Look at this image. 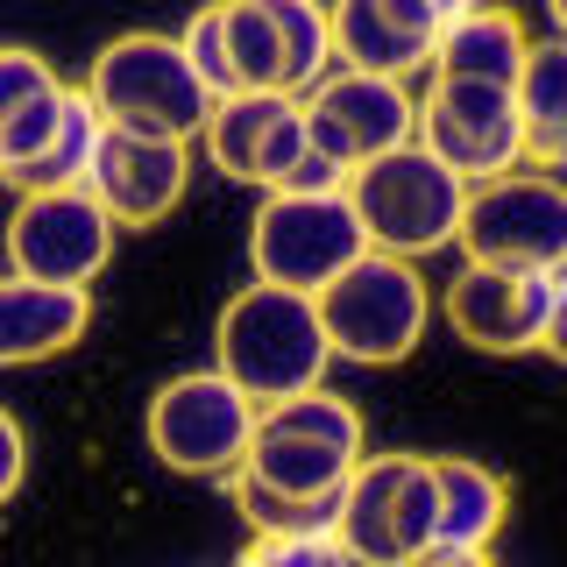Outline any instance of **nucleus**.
<instances>
[{
	"label": "nucleus",
	"mask_w": 567,
	"mask_h": 567,
	"mask_svg": "<svg viewBox=\"0 0 567 567\" xmlns=\"http://www.w3.org/2000/svg\"><path fill=\"white\" fill-rule=\"evenodd\" d=\"M58 71H50V58H35V50L22 43H0V121L8 114H22L29 100H43V93H58Z\"/></svg>",
	"instance_id": "26"
},
{
	"label": "nucleus",
	"mask_w": 567,
	"mask_h": 567,
	"mask_svg": "<svg viewBox=\"0 0 567 567\" xmlns=\"http://www.w3.org/2000/svg\"><path fill=\"white\" fill-rule=\"evenodd\" d=\"M404 567H489V554H475V546H425Z\"/></svg>",
	"instance_id": "29"
},
{
	"label": "nucleus",
	"mask_w": 567,
	"mask_h": 567,
	"mask_svg": "<svg viewBox=\"0 0 567 567\" xmlns=\"http://www.w3.org/2000/svg\"><path fill=\"white\" fill-rule=\"evenodd\" d=\"M248 440H256V404H248L227 377H213V369L171 377L150 398V454L164 461L171 475L227 483V475L241 468Z\"/></svg>",
	"instance_id": "9"
},
{
	"label": "nucleus",
	"mask_w": 567,
	"mask_h": 567,
	"mask_svg": "<svg viewBox=\"0 0 567 567\" xmlns=\"http://www.w3.org/2000/svg\"><path fill=\"white\" fill-rule=\"evenodd\" d=\"M560 306H567V270H483L461 262L440 312L475 354H560Z\"/></svg>",
	"instance_id": "7"
},
{
	"label": "nucleus",
	"mask_w": 567,
	"mask_h": 567,
	"mask_svg": "<svg viewBox=\"0 0 567 567\" xmlns=\"http://www.w3.org/2000/svg\"><path fill=\"white\" fill-rule=\"evenodd\" d=\"M532 35L518 22V8H489L475 0L468 14L440 22V43H433V79H468V85H518V64H525Z\"/></svg>",
	"instance_id": "16"
},
{
	"label": "nucleus",
	"mask_w": 567,
	"mask_h": 567,
	"mask_svg": "<svg viewBox=\"0 0 567 567\" xmlns=\"http://www.w3.org/2000/svg\"><path fill=\"white\" fill-rule=\"evenodd\" d=\"M312 312H319V333H327V354L390 369L419 348L425 319H433V291H425L419 262L362 248L327 291H312Z\"/></svg>",
	"instance_id": "3"
},
{
	"label": "nucleus",
	"mask_w": 567,
	"mask_h": 567,
	"mask_svg": "<svg viewBox=\"0 0 567 567\" xmlns=\"http://www.w3.org/2000/svg\"><path fill=\"white\" fill-rule=\"evenodd\" d=\"M256 433H284V440H319V447H341L362 461V412L341 398V390L312 383L298 390V398H277L256 412Z\"/></svg>",
	"instance_id": "22"
},
{
	"label": "nucleus",
	"mask_w": 567,
	"mask_h": 567,
	"mask_svg": "<svg viewBox=\"0 0 567 567\" xmlns=\"http://www.w3.org/2000/svg\"><path fill=\"white\" fill-rule=\"evenodd\" d=\"M22 475H29V440H22V419L0 404V504L22 489Z\"/></svg>",
	"instance_id": "28"
},
{
	"label": "nucleus",
	"mask_w": 567,
	"mask_h": 567,
	"mask_svg": "<svg viewBox=\"0 0 567 567\" xmlns=\"http://www.w3.org/2000/svg\"><path fill=\"white\" fill-rule=\"evenodd\" d=\"M93 135H100V114L85 106L79 85H71L58 135H50L43 150L29 156V164H14V171H0V177H8L14 192H71V185H85V156H93Z\"/></svg>",
	"instance_id": "23"
},
{
	"label": "nucleus",
	"mask_w": 567,
	"mask_h": 567,
	"mask_svg": "<svg viewBox=\"0 0 567 567\" xmlns=\"http://www.w3.org/2000/svg\"><path fill=\"white\" fill-rule=\"evenodd\" d=\"M64 100H71V85H58V93H43V100H29L22 114H8L0 121V171H14V164H29L35 150H43L50 135H58V121H64Z\"/></svg>",
	"instance_id": "25"
},
{
	"label": "nucleus",
	"mask_w": 567,
	"mask_h": 567,
	"mask_svg": "<svg viewBox=\"0 0 567 567\" xmlns=\"http://www.w3.org/2000/svg\"><path fill=\"white\" fill-rule=\"evenodd\" d=\"M440 22L425 0H327V50L341 71H369V79H412L433 64Z\"/></svg>",
	"instance_id": "14"
},
{
	"label": "nucleus",
	"mask_w": 567,
	"mask_h": 567,
	"mask_svg": "<svg viewBox=\"0 0 567 567\" xmlns=\"http://www.w3.org/2000/svg\"><path fill=\"white\" fill-rule=\"evenodd\" d=\"M106 256H114V220L93 206V192H22L8 213V277L29 284H64V291H85Z\"/></svg>",
	"instance_id": "12"
},
{
	"label": "nucleus",
	"mask_w": 567,
	"mask_h": 567,
	"mask_svg": "<svg viewBox=\"0 0 567 567\" xmlns=\"http://www.w3.org/2000/svg\"><path fill=\"white\" fill-rule=\"evenodd\" d=\"M327 333L306 291H277V284H241L220 306L213 327V377H227L248 404H277L298 390L327 383Z\"/></svg>",
	"instance_id": "1"
},
{
	"label": "nucleus",
	"mask_w": 567,
	"mask_h": 567,
	"mask_svg": "<svg viewBox=\"0 0 567 567\" xmlns=\"http://www.w3.org/2000/svg\"><path fill=\"white\" fill-rule=\"evenodd\" d=\"M79 93L100 114V128H128V135H156V142H192L213 106L206 85L192 79L185 50H177V35H156V29L114 35L93 58Z\"/></svg>",
	"instance_id": "2"
},
{
	"label": "nucleus",
	"mask_w": 567,
	"mask_h": 567,
	"mask_svg": "<svg viewBox=\"0 0 567 567\" xmlns=\"http://www.w3.org/2000/svg\"><path fill=\"white\" fill-rule=\"evenodd\" d=\"M362 248L369 241L341 192H312V199L270 192L248 220V270H256V284H277V291H306V298L327 291Z\"/></svg>",
	"instance_id": "8"
},
{
	"label": "nucleus",
	"mask_w": 567,
	"mask_h": 567,
	"mask_svg": "<svg viewBox=\"0 0 567 567\" xmlns=\"http://www.w3.org/2000/svg\"><path fill=\"white\" fill-rule=\"evenodd\" d=\"M348 468H354V454H341V447L256 433L235 475H248V483H262V489H277V496H333V489L348 483Z\"/></svg>",
	"instance_id": "19"
},
{
	"label": "nucleus",
	"mask_w": 567,
	"mask_h": 567,
	"mask_svg": "<svg viewBox=\"0 0 567 567\" xmlns=\"http://www.w3.org/2000/svg\"><path fill=\"white\" fill-rule=\"evenodd\" d=\"M192 185V156L185 142H156L128 128H100L93 156H85V192L114 227H156L171 220V206Z\"/></svg>",
	"instance_id": "13"
},
{
	"label": "nucleus",
	"mask_w": 567,
	"mask_h": 567,
	"mask_svg": "<svg viewBox=\"0 0 567 567\" xmlns=\"http://www.w3.org/2000/svg\"><path fill=\"white\" fill-rule=\"evenodd\" d=\"M433 468V546H475L489 554V539L511 518V483L483 461H461V454H425Z\"/></svg>",
	"instance_id": "17"
},
{
	"label": "nucleus",
	"mask_w": 567,
	"mask_h": 567,
	"mask_svg": "<svg viewBox=\"0 0 567 567\" xmlns=\"http://www.w3.org/2000/svg\"><path fill=\"white\" fill-rule=\"evenodd\" d=\"M461 177L440 171L433 156L419 150V142H404V150L377 156V164L348 171L341 199L354 213V227H362V241L377 248V256H433V248L454 241V220H461Z\"/></svg>",
	"instance_id": "4"
},
{
	"label": "nucleus",
	"mask_w": 567,
	"mask_h": 567,
	"mask_svg": "<svg viewBox=\"0 0 567 567\" xmlns=\"http://www.w3.org/2000/svg\"><path fill=\"white\" fill-rule=\"evenodd\" d=\"M333 546L348 567H404L433 546V468L425 454H362L348 468Z\"/></svg>",
	"instance_id": "6"
},
{
	"label": "nucleus",
	"mask_w": 567,
	"mask_h": 567,
	"mask_svg": "<svg viewBox=\"0 0 567 567\" xmlns=\"http://www.w3.org/2000/svg\"><path fill=\"white\" fill-rule=\"evenodd\" d=\"M298 121H306L312 150L348 177L412 142V93L398 79H369V71H319L298 93Z\"/></svg>",
	"instance_id": "11"
},
{
	"label": "nucleus",
	"mask_w": 567,
	"mask_h": 567,
	"mask_svg": "<svg viewBox=\"0 0 567 567\" xmlns=\"http://www.w3.org/2000/svg\"><path fill=\"white\" fill-rule=\"evenodd\" d=\"M177 50H185L192 79L206 85V100H227V93H235V64H227V22H220V0L192 14L185 35H177Z\"/></svg>",
	"instance_id": "24"
},
{
	"label": "nucleus",
	"mask_w": 567,
	"mask_h": 567,
	"mask_svg": "<svg viewBox=\"0 0 567 567\" xmlns=\"http://www.w3.org/2000/svg\"><path fill=\"white\" fill-rule=\"evenodd\" d=\"M412 142L461 185H483L525 164L518 135V100L504 85H468V79H433L412 100Z\"/></svg>",
	"instance_id": "10"
},
{
	"label": "nucleus",
	"mask_w": 567,
	"mask_h": 567,
	"mask_svg": "<svg viewBox=\"0 0 567 567\" xmlns=\"http://www.w3.org/2000/svg\"><path fill=\"white\" fill-rule=\"evenodd\" d=\"M461 262L483 270H567V192L554 171H504L461 192Z\"/></svg>",
	"instance_id": "5"
},
{
	"label": "nucleus",
	"mask_w": 567,
	"mask_h": 567,
	"mask_svg": "<svg viewBox=\"0 0 567 567\" xmlns=\"http://www.w3.org/2000/svg\"><path fill=\"white\" fill-rule=\"evenodd\" d=\"M518 135H525V164L532 171H554L567 164V43L560 35H539L518 64Z\"/></svg>",
	"instance_id": "18"
},
{
	"label": "nucleus",
	"mask_w": 567,
	"mask_h": 567,
	"mask_svg": "<svg viewBox=\"0 0 567 567\" xmlns=\"http://www.w3.org/2000/svg\"><path fill=\"white\" fill-rule=\"evenodd\" d=\"M85 327H93V291L0 277V369L50 362L71 341H85Z\"/></svg>",
	"instance_id": "15"
},
{
	"label": "nucleus",
	"mask_w": 567,
	"mask_h": 567,
	"mask_svg": "<svg viewBox=\"0 0 567 567\" xmlns=\"http://www.w3.org/2000/svg\"><path fill=\"white\" fill-rule=\"evenodd\" d=\"M235 567H348L333 539H248Z\"/></svg>",
	"instance_id": "27"
},
{
	"label": "nucleus",
	"mask_w": 567,
	"mask_h": 567,
	"mask_svg": "<svg viewBox=\"0 0 567 567\" xmlns=\"http://www.w3.org/2000/svg\"><path fill=\"white\" fill-rule=\"evenodd\" d=\"M425 8H433V22H454V14H468L475 0H425Z\"/></svg>",
	"instance_id": "30"
},
{
	"label": "nucleus",
	"mask_w": 567,
	"mask_h": 567,
	"mask_svg": "<svg viewBox=\"0 0 567 567\" xmlns=\"http://www.w3.org/2000/svg\"><path fill=\"white\" fill-rule=\"evenodd\" d=\"M270 14V35H277V93L298 100L319 71L333 64L327 50V0H256Z\"/></svg>",
	"instance_id": "21"
},
{
	"label": "nucleus",
	"mask_w": 567,
	"mask_h": 567,
	"mask_svg": "<svg viewBox=\"0 0 567 567\" xmlns=\"http://www.w3.org/2000/svg\"><path fill=\"white\" fill-rule=\"evenodd\" d=\"M284 106H291L284 93H227V100H213L206 121H199V142H206L213 171H227V177L248 185L256 150H262V135H270V121L284 114Z\"/></svg>",
	"instance_id": "20"
}]
</instances>
